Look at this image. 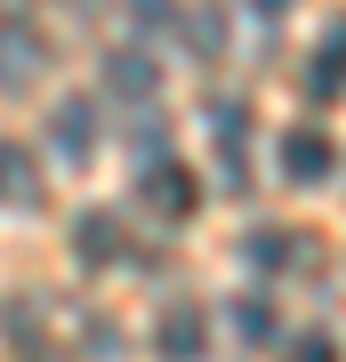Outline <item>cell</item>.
Segmentation results:
<instances>
[{"label":"cell","instance_id":"obj_1","mask_svg":"<svg viewBox=\"0 0 346 362\" xmlns=\"http://www.w3.org/2000/svg\"><path fill=\"white\" fill-rule=\"evenodd\" d=\"M137 202L154 209V218L178 226V218H193L202 185H193V169H185V161H145V169H137Z\"/></svg>","mask_w":346,"mask_h":362},{"label":"cell","instance_id":"obj_2","mask_svg":"<svg viewBox=\"0 0 346 362\" xmlns=\"http://www.w3.org/2000/svg\"><path fill=\"white\" fill-rule=\"evenodd\" d=\"M330 169H338V145L322 137V129H290L282 137V177L290 185H322Z\"/></svg>","mask_w":346,"mask_h":362},{"label":"cell","instance_id":"obj_3","mask_svg":"<svg viewBox=\"0 0 346 362\" xmlns=\"http://www.w3.org/2000/svg\"><path fill=\"white\" fill-rule=\"evenodd\" d=\"M73 258L81 266H113L121 258V218L113 209H81L73 218Z\"/></svg>","mask_w":346,"mask_h":362},{"label":"cell","instance_id":"obj_4","mask_svg":"<svg viewBox=\"0 0 346 362\" xmlns=\"http://www.w3.org/2000/svg\"><path fill=\"white\" fill-rule=\"evenodd\" d=\"M338 89H346V25L322 33V49H314V65H306V97L314 105H330Z\"/></svg>","mask_w":346,"mask_h":362},{"label":"cell","instance_id":"obj_5","mask_svg":"<svg viewBox=\"0 0 346 362\" xmlns=\"http://www.w3.org/2000/svg\"><path fill=\"white\" fill-rule=\"evenodd\" d=\"M202 338H209L202 306H169V314H161V362H193V354H202Z\"/></svg>","mask_w":346,"mask_h":362},{"label":"cell","instance_id":"obj_6","mask_svg":"<svg viewBox=\"0 0 346 362\" xmlns=\"http://www.w3.org/2000/svg\"><path fill=\"white\" fill-rule=\"evenodd\" d=\"M0 202H40V169L16 145H0Z\"/></svg>","mask_w":346,"mask_h":362},{"label":"cell","instance_id":"obj_7","mask_svg":"<svg viewBox=\"0 0 346 362\" xmlns=\"http://www.w3.org/2000/svg\"><path fill=\"white\" fill-rule=\"evenodd\" d=\"M113 89L154 97V89H161V65H154V57H137V49H121V57H113Z\"/></svg>","mask_w":346,"mask_h":362},{"label":"cell","instance_id":"obj_8","mask_svg":"<svg viewBox=\"0 0 346 362\" xmlns=\"http://www.w3.org/2000/svg\"><path fill=\"white\" fill-rule=\"evenodd\" d=\"M57 145H64V153H89V145H97V113H89V105H64V113H57Z\"/></svg>","mask_w":346,"mask_h":362},{"label":"cell","instance_id":"obj_9","mask_svg":"<svg viewBox=\"0 0 346 362\" xmlns=\"http://www.w3.org/2000/svg\"><path fill=\"white\" fill-rule=\"evenodd\" d=\"M282 362H338V338H330V330H298Z\"/></svg>","mask_w":346,"mask_h":362},{"label":"cell","instance_id":"obj_10","mask_svg":"<svg viewBox=\"0 0 346 362\" xmlns=\"http://www.w3.org/2000/svg\"><path fill=\"white\" fill-rule=\"evenodd\" d=\"M0 73H40V49H33V40H0Z\"/></svg>","mask_w":346,"mask_h":362},{"label":"cell","instance_id":"obj_11","mask_svg":"<svg viewBox=\"0 0 346 362\" xmlns=\"http://www.w3.org/2000/svg\"><path fill=\"white\" fill-rule=\"evenodd\" d=\"M282 258H290L282 233H258V242H250V266H282Z\"/></svg>","mask_w":346,"mask_h":362},{"label":"cell","instance_id":"obj_12","mask_svg":"<svg viewBox=\"0 0 346 362\" xmlns=\"http://www.w3.org/2000/svg\"><path fill=\"white\" fill-rule=\"evenodd\" d=\"M242 330H250V338H274V314H266V298H242Z\"/></svg>","mask_w":346,"mask_h":362},{"label":"cell","instance_id":"obj_13","mask_svg":"<svg viewBox=\"0 0 346 362\" xmlns=\"http://www.w3.org/2000/svg\"><path fill=\"white\" fill-rule=\"evenodd\" d=\"M282 8H290V0H258V16H282Z\"/></svg>","mask_w":346,"mask_h":362}]
</instances>
